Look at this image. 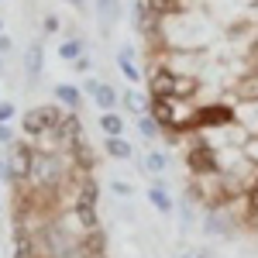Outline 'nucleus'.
I'll return each mask as SVG.
<instances>
[{
    "label": "nucleus",
    "instance_id": "obj_31",
    "mask_svg": "<svg viewBox=\"0 0 258 258\" xmlns=\"http://www.w3.org/2000/svg\"><path fill=\"white\" fill-rule=\"evenodd\" d=\"M11 165H7V159H0V182H11Z\"/></svg>",
    "mask_w": 258,
    "mask_h": 258
},
{
    "label": "nucleus",
    "instance_id": "obj_29",
    "mask_svg": "<svg viewBox=\"0 0 258 258\" xmlns=\"http://www.w3.org/2000/svg\"><path fill=\"white\" fill-rule=\"evenodd\" d=\"M0 145H4V148H11V145H14V131H11L7 124H0Z\"/></svg>",
    "mask_w": 258,
    "mask_h": 258
},
{
    "label": "nucleus",
    "instance_id": "obj_25",
    "mask_svg": "<svg viewBox=\"0 0 258 258\" xmlns=\"http://www.w3.org/2000/svg\"><path fill=\"white\" fill-rule=\"evenodd\" d=\"M148 7H152L155 14H169V11H172V0H148Z\"/></svg>",
    "mask_w": 258,
    "mask_h": 258
},
{
    "label": "nucleus",
    "instance_id": "obj_35",
    "mask_svg": "<svg viewBox=\"0 0 258 258\" xmlns=\"http://www.w3.org/2000/svg\"><path fill=\"white\" fill-rule=\"evenodd\" d=\"M69 4H73V7H86V0H69Z\"/></svg>",
    "mask_w": 258,
    "mask_h": 258
},
{
    "label": "nucleus",
    "instance_id": "obj_26",
    "mask_svg": "<svg viewBox=\"0 0 258 258\" xmlns=\"http://www.w3.org/2000/svg\"><path fill=\"white\" fill-rule=\"evenodd\" d=\"M248 214H255V217H258V182L248 189Z\"/></svg>",
    "mask_w": 258,
    "mask_h": 258
},
{
    "label": "nucleus",
    "instance_id": "obj_22",
    "mask_svg": "<svg viewBox=\"0 0 258 258\" xmlns=\"http://www.w3.org/2000/svg\"><path fill=\"white\" fill-rule=\"evenodd\" d=\"M80 200H86V203H97V179L86 176L80 182Z\"/></svg>",
    "mask_w": 258,
    "mask_h": 258
},
{
    "label": "nucleus",
    "instance_id": "obj_16",
    "mask_svg": "<svg viewBox=\"0 0 258 258\" xmlns=\"http://www.w3.org/2000/svg\"><path fill=\"white\" fill-rule=\"evenodd\" d=\"M100 127L107 131V138H124V120H120V114H100Z\"/></svg>",
    "mask_w": 258,
    "mask_h": 258
},
{
    "label": "nucleus",
    "instance_id": "obj_24",
    "mask_svg": "<svg viewBox=\"0 0 258 258\" xmlns=\"http://www.w3.org/2000/svg\"><path fill=\"white\" fill-rule=\"evenodd\" d=\"M138 131L145 135V138H155V135H159V124H155V120L145 114V117H138Z\"/></svg>",
    "mask_w": 258,
    "mask_h": 258
},
{
    "label": "nucleus",
    "instance_id": "obj_30",
    "mask_svg": "<svg viewBox=\"0 0 258 258\" xmlns=\"http://www.w3.org/2000/svg\"><path fill=\"white\" fill-rule=\"evenodd\" d=\"M110 186H114V193H120V197H131V186H127L124 179H114Z\"/></svg>",
    "mask_w": 258,
    "mask_h": 258
},
{
    "label": "nucleus",
    "instance_id": "obj_32",
    "mask_svg": "<svg viewBox=\"0 0 258 258\" xmlns=\"http://www.w3.org/2000/svg\"><path fill=\"white\" fill-rule=\"evenodd\" d=\"M7 52H11V38H7V35H0V55H7Z\"/></svg>",
    "mask_w": 258,
    "mask_h": 258
},
{
    "label": "nucleus",
    "instance_id": "obj_11",
    "mask_svg": "<svg viewBox=\"0 0 258 258\" xmlns=\"http://www.w3.org/2000/svg\"><path fill=\"white\" fill-rule=\"evenodd\" d=\"M83 55H86V45L80 38H66L59 45V59H66V62H80Z\"/></svg>",
    "mask_w": 258,
    "mask_h": 258
},
{
    "label": "nucleus",
    "instance_id": "obj_5",
    "mask_svg": "<svg viewBox=\"0 0 258 258\" xmlns=\"http://www.w3.org/2000/svg\"><path fill=\"white\" fill-rule=\"evenodd\" d=\"M86 93L97 100V107L103 114H114V107H117V90L114 86H107V83H100V80H90L86 83Z\"/></svg>",
    "mask_w": 258,
    "mask_h": 258
},
{
    "label": "nucleus",
    "instance_id": "obj_8",
    "mask_svg": "<svg viewBox=\"0 0 258 258\" xmlns=\"http://www.w3.org/2000/svg\"><path fill=\"white\" fill-rule=\"evenodd\" d=\"M148 117L155 120L159 127H179V117L176 110H172V100H152V107H148Z\"/></svg>",
    "mask_w": 258,
    "mask_h": 258
},
{
    "label": "nucleus",
    "instance_id": "obj_14",
    "mask_svg": "<svg viewBox=\"0 0 258 258\" xmlns=\"http://www.w3.org/2000/svg\"><path fill=\"white\" fill-rule=\"evenodd\" d=\"M55 100L66 103L69 110H76V107H80V90H76L73 83H59V86H55Z\"/></svg>",
    "mask_w": 258,
    "mask_h": 258
},
{
    "label": "nucleus",
    "instance_id": "obj_10",
    "mask_svg": "<svg viewBox=\"0 0 258 258\" xmlns=\"http://www.w3.org/2000/svg\"><path fill=\"white\" fill-rule=\"evenodd\" d=\"M76 217H80V227L90 234V231H100V217H97V203H86V200L76 197Z\"/></svg>",
    "mask_w": 258,
    "mask_h": 258
},
{
    "label": "nucleus",
    "instance_id": "obj_7",
    "mask_svg": "<svg viewBox=\"0 0 258 258\" xmlns=\"http://www.w3.org/2000/svg\"><path fill=\"white\" fill-rule=\"evenodd\" d=\"M59 176H62V169L52 155H35V172H31V179H38L41 186H52V182H59Z\"/></svg>",
    "mask_w": 258,
    "mask_h": 258
},
{
    "label": "nucleus",
    "instance_id": "obj_19",
    "mask_svg": "<svg viewBox=\"0 0 258 258\" xmlns=\"http://www.w3.org/2000/svg\"><path fill=\"white\" fill-rule=\"evenodd\" d=\"M124 103H127V107H131V110H135L138 117H145V114H148V107H152V103L141 97L138 90H127V93H124Z\"/></svg>",
    "mask_w": 258,
    "mask_h": 258
},
{
    "label": "nucleus",
    "instance_id": "obj_36",
    "mask_svg": "<svg viewBox=\"0 0 258 258\" xmlns=\"http://www.w3.org/2000/svg\"><path fill=\"white\" fill-rule=\"evenodd\" d=\"M0 76H4V55H0Z\"/></svg>",
    "mask_w": 258,
    "mask_h": 258
},
{
    "label": "nucleus",
    "instance_id": "obj_21",
    "mask_svg": "<svg viewBox=\"0 0 258 258\" xmlns=\"http://www.w3.org/2000/svg\"><path fill=\"white\" fill-rule=\"evenodd\" d=\"M69 148H73V155H76L80 165H93V152H90V145H86V141H76V145H69Z\"/></svg>",
    "mask_w": 258,
    "mask_h": 258
},
{
    "label": "nucleus",
    "instance_id": "obj_27",
    "mask_svg": "<svg viewBox=\"0 0 258 258\" xmlns=\"http://www.w3.org/2000/svg\"><path fill=\"white\" fill-rule=\"evenodd\" d=\"M110 7H114V0H97V11H100V21L103 24L110 21Z\"/></svg>",
    "mask_w": 258,
    "mask_h": 258
},
{
    "label": "nucleus",
    "instance_id": "obj_37",
    "mask_svg": "<svg viewBox=\"0 0 258 258\" xmlns=\"http://www.w3.org/2000/svg\"><path fill=\"white\" fill-rule=\"evenodd\" d=\"M0 35H4V21H0Z\"/></svg>",
    "mask_w": 258,
    "mask_h": 258
},
{
    "label": "nucleus",
    "instance_id": "obj_38",
    "mask_svg": "<svg viewBox=\"0 0 258 258\" xmlns=\"http://www.w3.org/2000/svg\"><path fill=\"white\" fill-rule=\"evenodd\" d=\"M103 258H107V255H103Z\"/></svg>",
    "mask_w": 258,
    "mask_h": 258
},
{
    "label": "nucleus",
    "instance_id": "obj_23",
    "mask_svg": "<svg viewBox=\"0 0 258 258\" xmlns=\"http://www.w3.org/2000/svg\"><path fill=\"white\" fill-rule=\"evenodd\" d=\"M86 248H90V255H93V258H103V255H100V251H103V234H100V231H90Z\"/></svg>",
    "mask_w": 258,
    "mask_h": 258
},
{
    "label": "nucleus",
    "instance_id": "obj_17",
    "mask_svg": "<svg viewBox=\"0 0 258 258\" xmlns=\"http://www.w3.org/2000/svg\"><path fill=\"white\" fill-rule=\"evenodd\" d=\"M107 155L110 159H131L135 148H131V141H124V138H107Z\"/></svg>",
    "mask_w": 258,
    "mask_h": 258
},
{
    "label": "nucleus",
    "instance_id": "obj_33",
    "mask_svg": "<svg viewBox=\"0 0 258 258\" xmlns=\"http://www.w3.org/2000/svg\"><path fill=\"white\" fill-rule=\"evenodd\" d=\"M55 28H59V21H55L52 14H48V18H45V31H55Z\"/></svg>",
    "mask_w": 258,
    "mask_h": 258
},
{
    "label": "nucleus",
    "instance_id": "obj_15",
    "mask_svg": "<svg viewBox=\"0 0 258 258\" xmlns=\"http://www.w3.org/2000/svg\"><path fill=\"white\" fill-rule=\"evenodd\" d=\"M148 200H152V207H155L159 214H165V217L172 214V197H169L162 186H152V189H148Z\"/></svg>",
    "mask_w": 258,
    "mask_h": 258
},
{
    "label": "nucleus",
    "instance_id": "obj_4",
    "mask_svg": "<svg viewBox=\"0 0 258 258\" xmlns=\"http://www.w3.org/2000/svg\"><path fill=\"white\" fill-rule=\"evenodd\" d=\"M193 124H200V127H210V124H234V110L224 107V103H210V107L197 110Z\"/></svg>",
    "mask_w": 258,
    "mask_h": 258
},
{
    "label": "nucleus",
    "instance_id": "obj_18",
    "mask_svg": "<svg viewBox=\"0 0 258 258\" xmlns=\"http://www.w3.org/2000/svg\"><path fill=\"white\" fill-rule=\"evenodd\" d=\"M24 69H28V76H31V80L41 73V45H38V41L28 48V55H24Z\"/></svg>",
    "mask_w": 258,
    "mask_h": 258
},
{
    "label": "nucleus",
    "instance_id": "obj_12",
    "mask_svg": "<svg viewBox=\"0 0 258 258\" xmlns=\"http://www.w3.org/2000/svg\"><path fill=\"white\" fill-rule=\"evenodd\" d=\"M117 66H120V73H124V76H127L131 83H138V80H141L138 66H135V52H131V48H120V52H117Z\"/></svg>",
    "mask_w": 258,
    "mask_h": 258
},
{
    "label": "nucleus",
    "instance_id": "obj_28",
    "mask_svg": "<svg viewBox=\"0 0 258 258\" xmlns=\"http://www.w3.org/2000/svg\"><path fill=\"white\" fill-rule=\"evenodd\" d=\"M11 117H14V103H11V100H4V103H0V124H7Z\"/></svg>",
    "mask_w": 258,
    "mask_h": 258
},
{
    "label": "nucleus",
    "instance_id": "obj_20",
    "mask_svg": "<svg viewBox=\"0 0 258 258\" xmlns=\"http://www.w3.org/2000/svg\"><path fill=\"white\" fill-rule=\"evenodd\" d=\"M193 93H197V80H189V76H176V100L193 97Z\"/></svg>",
    "mask_w": 258,
    "mask_h": 258
},
{
    "label": "nucleus",
    "instance_id": "obj_2",
    "mask_svg": "<svg viewBox=\"0 0 258 258\" xmlns=\"http://www.w3.org/2000/svg\"><path fill=\"white\" fill-rule=\"evenodd\" d=\"M7 165H11V176L14 179H31V172H35V155H31V148L21 145V141H14L11 152H7Z\"/></svg>",
    "mask_w": 258,
    "mask_h": 258
},
{
    "label": "nucleus",
    "instance_id": "obj_3",
    "mask_svg": "<svg viewBox=\"0 0 258 258\" xmlns=\"http://www.w3.org/2000/svg\"><path fill=\"white\" fill-rule=\"evenodd\" d=\"M189 169L193 172H217V155H214V148L207 141H197L189 148Z\"/></svg>",
    "mask_w": 258,
    "mask_h": 258
},
{
    "label": "nucleus",
    "instance_id": "obj_1",
    "mask_svg": "<svg viewBox=\"0 0 258 258\" xmlns=\"http://www.w3.org/2000/svg\"><path fill=\"white\" fill-rule=\"evenodd\" d=\"M66 117V110L62 107H52V103H45V107H35V110H28L24 120H21V127H24V135H45V131H55Z\"/></svg>",
    "mask_w": 258,
    "mask_h": 258
},
{
    "label": "nucleus",
    "instance_id": "obj_13",
    "mask_svg": "<svg viewBox=\"0 0 258 258\" xmlns=\"http://www.w3.org/2000/svg\"><path fill=\"white\" fill-rule=\"evenodd\" d=\"M141 169L152 172V176H162V172L169 169V159H165L162 152H148V155H141Z\"/></svg>",
    "mask_w": 258,
    "mask_h": 258
},
{
    "label": "nucleus",
    "instance_id": "obj_9",
    "mask_svg": "<svg viewBox=\"0 0 258 258\" xmlns=\"http://www.w3.org/2000/svg\"><path fill=\"white\" fill-rule=\"evenodd\" d=\"M83 124L80 117H76V110H66V117H62V124L55 127V135H59V141H66V145H76V141H83Z\"/></svg>",
    "mask_w": 258,
    "mask_h": 258
},
{
    "label": "nucleus",
    "instance_id": "obj_6",
    "mask_svg": "<svg viewBox=\"0 0 258 258\" xmlns=\"http://www.w3.org/2000/svg\"><path fill=\"white\" fill-rule=\"evenodd\" d=\"M152 97L155 100H172L176 97V73H169V69H159V73H152Z\"/></svg>",
    "mask_w": 258,
    "mask_h": 258
},
{
    "label": "nucleus",
    "instance_id": "obj_34",
    "mask_svg": "<svg viewBox=\"0 0 258 258\" xmlns=\"http://www.w3.org/2000/svg\"><path fill=\"white\" fill-rule=\"evenodd\" d=\"M73 66H76V69H80V73H86V69H90V59H86V55H83L80 62H73Z\"/></svg>",
    "mask_w": 258,
    "mask_h": 258
}]
</instances>
